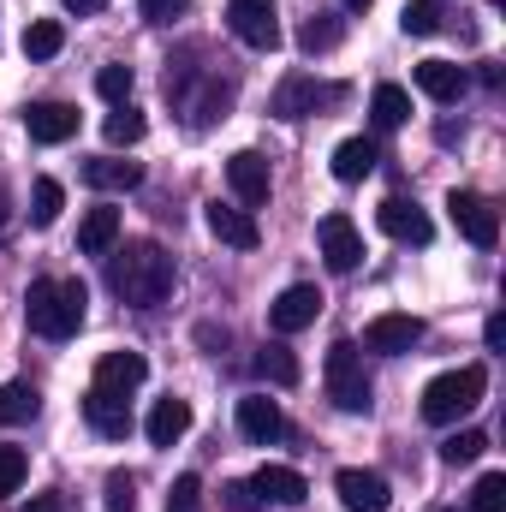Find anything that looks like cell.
Instances as JSON below:
<instances>
[{"label": "cell", "instance_id": "cell-17", "mask_svg": "<svg viewBox=\"0 0 506 512\" xmlns=\"http://www.w3.org/2000/svg\"><path fill=\"white\" fill-rule=\"evenodd\" d=\"M239 429H245V441L268 447V441L286 435V417H280V405H274L268 393H245V399H239Z\"/></svg>", "mask_w": 506, "mask_h": 512}, {"label": "cell", "instance_id": "cell-22", "mask_svg": "<svg viewBox=\"0 0 506 512\" xmlns=\"http://www.w3.org/2000/svg\"><path fill=\"white\" fill-rule=\"evenodd\" d=\"M120 209H90L84 215V227H78V251L84 256H108L114 245H120Z\"/></svg>", "mask_w": 506, "mask_h": 512}, {"label": "cell", "instance_id": "cell-14", "mask_svg": "<svg viewBox=\"0 0 506 512\" xmlns=\"http://www.w3.org/2000/svg\"><path fill=\"white\" fill-rule=\"evenodd\" d=\"M203 221H209V233H215L221 245H233V251H256V245H262V227H256L251 209H233V203H209V209H203Z\"/></svg>", "mask_w": 506, "mask_h": 512}, {"label": "cell", "instance_id": "cell-6", "mask_svg": "<svg viewBox=\"0 0 506 512\" xmlns=\"http://www.w3.org/2000/svg\"><path fill=\"white\" fill-rule=\"evenodd\" d=\"M227 24L245 48L274 54L280 48V18H274V0H227Z\"/></svg>", "mask_w": 506, "mask_h": 512}, {"label": "cell", "instance_id": "cell-4", "mask_svg": "<svg viewBox=\"0 0 506 512\" xmlns=\"http://www.w3.org/2000/svg\"><path fill=\"white\" fill-rule=\"evenodd\" d=\"M483 393H489V376L477 364L447 370V376H435V382L423 387V417L429 423H459V417H471L483 405Z\"/></svg>", "mask_w": 506, "mask_h": 512}, {"label": "cell", "instance_id": "cell-12", "mask_svg": "<svg viewBox=\"0 0 506 512\" xmlns=\"http://www.w3.org/2000/svg\"><path fill=\"white\" fill-rule=\"evenodd\" d=\"M24 131H30V143H72L78 137V108L72 102H30Z\"/></svg>", "mask_w": 506, "mask_h": 512}, {"label": "cell", "instance_id": "cell-21", "mask_svg": "<svg viewBox=\"0 0 506 512\" xmlns=\"http://www.w3.org/2000/svg\"><path fill=\"white\" fill-rule=\"evenodd\" d=\"M143 376H149L143 352H108L96 364V387H108V393H131V387H143Z\"/></svg>", "mask_w": 506, "mask_h": 512}, {"label": "cell", "instance_id": "cell-35", "mask_svg": "<svg viewBox=\"0 0 506 512\" xmlns=\"http://www.w3.org/2000/svg\"><path fill=\"white\" fill-rule=\"evenodd\" d=\"M131 84H137L131 66H102V72H96V90H102V102H114V108L131 102Z\"/></svg>", "mask_w": 506, "mask_h": 512}, {"label": "cell", "instance_id": "cell-27", "mask_svg": "<svg viewBox=\"0 0 506 512\" xmlns=\"http://www.w3.org/2000/svg\"><path fill=\"white\" fill-rule=\"evenodd\" d=\"M370 114H376V126H405L411 120V96L399 90V84H376V96H370Z\"/></svg>", "mask_w": 506, "mask_h": 512}, {"label": "cell", "instance_id": "cell-15", "mask_svg": "<svg viewBox=\"0 0 506 512\" xmlns=\"http://www.w3.org/2000/svg\"><path fill=\"white\" fill-rule=\"evenodd\" d=\"M84 417H90V429H96V435H108V441H126V435H131V399H126V393L90 387V393H84Z\"/></svg>", "mask_w": 506, "mask_h": 512}, {"label": "cell", "instance_id": "cell-42", "mask_svg": "<svg viewBox=\"0 0 506 512\" xmlns=\"http://www.w3.org/2000/svg\"><path fill=\"white\" fill-rule=\"evenodd\" d=\"M60 6H66V12H78V18H90V12H102L108 0H60Z\"/></svg>", "mask_w": 506, "mask_h": 512}, {"label": "cell", "instance_id": "cell-44", "mask_svg": "<svg viewBox=\"0 0 506 512\" xmlns=\"http://www.w3.org/2000/svg\"><path fill=\"white\" fill-rule=\"evenodd\" d=\"M0 233H6V185H0Z\"/></svg>", "mask_w": 506, "mask_h": 512}, {"label": "cell", "instance_id": "cell-18", "mask_svg": "<svg viewBox=\"0 0 506 512\" xmlns=\"http://www.w3.org/2000/svg\"><path fill=\"white\" fill-rule=\"evenodd\" d=\"M251 495L268 501V507H298V501L310 495V483H304L292 465H262V471L251 477Z\"/></svg>", "mask_w": 506, "mask_h": 512}, {"label": "cell", "instance_id": "cell-8", "mask_svg": "<svg viewBox=\"0 0 506 512\" xmlns=\"http://www.w3.org/2000/svg\"><path fill=\"white\" fill-rule=\"evenodd\" d=\"M316 245H322V262H328L334 274H352V268L364 262V233H358L346 215H322V227H316Z\"/></svg>", "mask_w": 506, "mask_h": 512}, {"label": "cell", "instance_id": "cell-5", "mask_svg": "<svg viewBox=\"0 0 506 512\" xmlns=\"http://www.w3.org/2000/svg\"><path fill=\"white\" fill-rule=\"evenodd\" d=\"M447 215H453V227H459L477 251H495V245H501V215H495L489 197H477V191H453V197H447Z\"/></svg>", "mask_w": 506, "mask_h": 512}, {"label": "cell", "instance_id": "cell-30", "mask_svg": "<svg viewBox=\"0 0 506 512\" xmlns=\"http://www.w3.org/2000/svg\"><path fill=\"white\" fill-rule=\"evenodd\" d=\"M60 48H66V30H60L54 18H36V24L24 30V54H30V60H54Z\"/></svg>", "mask_w": 506, "mask_h": 512}, {"label": "cell", "instance_id": "cell-36", "mask_svg": "<svg viewBox=\"0 0 506 512\" xmlns=\"http://www.w3.org/2000/svg\"><path fill=\"white\" fill-rule=\"evenodd\" d=\"M471 512H506V477L501 471L477 477V489H471Z\"/></svg>", "mask_w": 506, "mask_h": 512}, {"label": "cell", "instance_id": "cell-9", "mask_svg": "<svg viewBox=\"0 0 506 512\" xmlns=\"http://www.w3.org/2000/svg\"><path fill=\"white\" fill-rule=\"evenodd\" d=\"M417 340H423V322L417 316H399V310H387V316H376L364 328V352H381V358H405Z\"/></svg>", "mask_w": 506, "mask_h": 512}, {"label": "cell", "instance_id": "cell-11", "mask_svg": "<svg viewBox=\"0 0 506 512\" xmlns=\"http://www.w3.org/2000/svg\"><path fill=\"white\" fill-rule=\"evenodd\" d=\"M334 489H340V501H346V512H387L393 507V489H387V477L381 471H340L334 477Z\"/></svg>", "mask_w": 506, "mask_h": 512}, {"label": "cell", "instance_id": "cell-16", "mask_svg": "<svg viewBox=\"0 0 506 512\" xmlns=\"http://www.w3.org/2000/svg\"><path fill=\"white\" fill-rule=\"evenodd\" d=\"M376 221H381V233L399 239V245H429V239H435L429 215H423L417 203H405V197H387V203L376 209Z\"/></svg>", "mask_w": 506, "mask_h": 512}, {"label": "cell", "instance_id": "cell-38", "mask_svg": "<svg viewBox=\"0 0 506 512\" xmlns=\"http://www.w3.org/2000/svg\"><path fill=\"white\" fill-rule=\"evenodd\" d=\"M24 471H30V459H24V447H0V495H18V483H24Z\"/></svg>", "mask_w": 506, "mask_h": 512}, {"label": "cell", "instance_id": "cell-46", "mask_svg": "<svg viewBox=\"0 0 506 512\" xmlns=\"http://www.w3.org/2000/svg\"><path fill=\"white\" fill-rule=\"evenodd\" d=\"M453 512H459V507H453ZM465 512H471V507H465Z\"/></svg>", "mask_w": 506, "mask_h": 512}, {"label": "cell", "instance_id": "cell-28", "mask_svg": "<svg viewBox=\"0 0 506 512\" xmlns=\"http://www.w3.org/2000/svg\"><path fill=\"white\" fill-rule=\"evenodd\" d=\"M256 376H262V382H274V387H292V382H298V358L274 340V346H262V352H256Z\"/></svg>", "mask_w": 506, "mask_h": 512}, {"label": "cell", "instance_id": "cell-29", "mask_svg": "<svg viewBox=\"0 0 506 512\" xmlns=\"http://www.w3.org/2000/svg\"><path fill=\"white\" fill-rule=\"evenodd\" d=\"M340 36H346V24L328 18V12H316V18L298 30V48H304V54H328V48H340Z\"/></svg>", "mask_w": 506, "mask_h": 512}, {"label": "cell", "instance_id": "cell-25", "mask_svg": "<svg viewBox=\"0 0 506 512\" xmlns=\"http://www.w3.org/2000/svg\"><path fill=\"white\" fill-rule=\"evenodd\" d=\"M185 108H191V126H215V120H227V108H233V90H227L221 78H203V90H197Z\"/></svg>", "mask_w": 506, "mask_h": 512}, {"label": "cell", "instance_id": "cell-23", "mask_svg": "<svg viewBox=\"0 0 506 512\" xmlns=\"http://www.w3.org/2000/svg\"><path fill=\"white\" fill-rule=\"evenodd\" d=\"M143 429H149V441H155V447H173V441L191 429V405L167 393V399H155V411H149V423H143Z\"/></svg>", "mask_w": 506, "mask_h": 512}, {"label": "cell", "instance_id": "cell-31", "mask_svg": "<svg viewBox=\"0 0 506 512\" xmlns=\"http://www.w3.org/2000/svg\"><path fill=\"white\" fill-rule=\"evenodd\" d=\"M483 447H489V435H483V429H453V435L441 441V459H447V465H477V459H483Z\"/></svg>", "mask_w": 506, "mask_h": 512}, {"label": "cell", "instance_id": "cell-2", "mask_svg": "<svg viewBox=\"0 0 506 512\" xmlns=\"http://www.w3.org/2000/svg\"><path fill=\"white\" fill-rule=\"evenodd\" d=\"M84 304H90L84 280H36L24 298V322L42 340H72L84 328Z\"/></svg>", "mask_w": 506, "mask_h": 512}, {"label": "cell", "instance_id": "cell-37", "mask_svg": "<svg viewBox=\"0 0 506 512\" xmlns=\"http://www.w3.org/2000/svg\"><path fill=\"white\" fill-rule=\"evenodd\" d=\"M167 512H203V483L185 471V477H173V489H167Z\"/></svg>", "mask_w": 506, "mask_h": 512}, {"label": "cell", "instance_id": "cell-41", "mask_svg": "<svg viewBox=\"0 0 506 512\" xmlns=\"http://www.w3.org/2000/svg\"><path fill=\"white\" fill-rule=\"evenodd\" d=\"M24 512H66V495H30Z\"/></svg>", "mask_w": 506, "mask_h": 512}, {"label": "cell", "instance_id": "cell-24", "mask_svg": "<svg viewBox=\"0 0 506 512\" xmlns=\"http://www.w3.org/2000/svg\"><path fill=\"white\" fill-rule=\"evenodd\" d=\"M376 143H370V137H346V143H340V149H334V179H340V185H358V179H370V173H376Z\"/></svg>", "mask_w": 506, "mask_h": 512}, {"label": "cell", "instance_id": "cell-20", "mask_svg": "<svg viewBox=\"0 0 506 512\" xmlns=\"http://www.w3.org/2000/svg\"><path fill=\"white\" fill-rule=\"evenodd\" d=\"M411 78H417V90H423L429 102H459V96H465V84H471V78H465V66H453V60H423Z\"/></svg>", "mask_w": 506, "mask_h": 512}, {"label": "cell", "instance_id": "cell-13", "mask_svg": "<svg viewBox=\"0 0 506 512\" xmlns=\"http://www.w3.org/2000/svg\"><path fill=\"white\" fill-rule=\"evenodd\" d=\"M227 185H233V197H239L245 209H262V203H268V191H274L268 161H262L256 149H239V155L227 161Z\"/></svg>", "mask_w": 506, "mask_h": 512}, {"label": "cell", "instance_id": "cell-40", "mask_svg": "<svg viewBox=\"0 0 506 512\" xmlns=\"http://www.w3.org/2000/svg\"><path fill=\"white\" fill-rule=\"evenodd\" d=\"M137 6H143V18H149V24H173V18H185V6H191V0H137Z\"/></svg>", "mask_w": 506, "mask_h": 512}, {"label": "cell", "instance_id": "cell-1", "mask_svg": "<svg viewBox=\"0 0 506 512\" xmlns=\"http://www.w3.org/2000/svg\"><path fill=\"white\" fill-rule=\"evenodd\" d=\"M108 286L126 298L131 310H155L173 292V256L161 245H149V239H137L126 251H108Z\"/></svg>", "mask_w": 506, "mask_h": 512}, {"label": "cell", "instance_id": "cell-3", "mask_svg": "<svg viewBox=\"0 0 506 512\" xmlns=\"http://www.w3.org/2000/svg\"><path fill=\"white\" fill-rule=\"evenodd\" d=\"M322 382H328V399L352 417H364L376 405V387H370V370H364V352L352 340H334L328 346V364H322Z\"/></svg>", "mask_w": 506, "mask_h": 512}, {"label": "cell", "instance_id": "cell-32", "mask_svg": "<svg viewBox=\"0 0 506 512\" xmlns=\"http://www.w3.org/2000/svg\"><path fill=\"white\" fill-rule=\"evenodd\" d=\"M30 417H36V387L6 382L0 387V423H30Z\"/></svg>", "mask_w": 506, "mask_h": 512}, {"label": "cell", "instance_id": "cell-10", "mask_svg": "<svg viewBox=\"0 0 506 512\" xmlns=\"http://www.w3.org/2000/svg\"><path fill=\"white\" fill-rule=\"evenodd\" d=\"M322 316V292L316 286H286L274 304H268V328L274 334H298V328H310Z\"/></svg>", "mask_w": 506, "mask_h": 512}, {"label": "cell", "instance_id": "cell-26", "mask_svg": "<svg viewBox=\"0 0 506 512\" xmlns=\"http://www.w3.org/2000/svg\"><path fill=\"white\" fill-rule=\"evenodd\" d=\"M60 209H66L60 179H36V185H30V227H54V221H60Z\"/></svg>", "mask_w": 506, "mask_h": 512}, {"label": "cell", "instance_id": "cell-43", "mask_svg": "<svg viewBox=\"0 0 506 512\" xmlns=\"http://www.w3.org/2000/svg\"><path fill=\"white\" fill-rule=\"evenodd\" d=\"M483 340H489V346H501V340H506V322H501V316H489V328H483Z\"/></svg>", "mask_w": 506, "mask_h": 512}, {"label": "cell", "instance_id": "cell-7", "mask_svg": "<svg viewBox=\"0 0 506 512\" xmlns=\"http://www.w3.org/2000/svg\"><path fill=\"white\" fill-rule=\"evenodd\" d=\"M334 102H340L334 84H316V78L298 72V78H286V84L274 90L268 108H274V120H310V114H322V108H334Z\"/></svg>", "mask_w": 506, "mask_h": 512}, {"label": "cell", "instance_id": "cell-19", "mask_svg": "<svg viewBox=\"0 0 506 512\" xmlns=\"http://www.w3.org/2000/svg\"><path fill=\"white\" fill-rule=\"evenodd\" d=\"M84 185H96V191H137V185H143V161L90 155V161H84Z\"/></svg>", "mask_w": 506, "mask_h": 512}, {"label": "cell", "instance_id": "cell-39", "mask_svg": "<svg viewBox=\"0 0 506 512\" xmlns=\"http://www.w3.org/2000/svg\"><path fill=\"white\" fill-rule=\"evenodd\" d=\"M137 507V483H131L126 471H114L108 477V512H131Z\"/></svg>", "mask_w": 506, "mask_h": 512}, {"label": "cell", "instance_id": "cell-45", "mask_svg": "<svg viewBox=\"0 0 506 512\" xmlns=\"http://www.w3.org/2000/svg\"><path fill=\"white\" fill-rule=\"evenodd\" d=\"M340 6H346V12H364V6H370V0H340Z\"/></svg>", "mask_w": 506, "mask_h": 512}, {"label": "cell", "instance_id": "cell-34", "mask_svg": "<svg viewBox=\"0 0 506 512\" xmlns=\"http://www.w3.org/2000/svg\"><path fill=\"white\" fill-rule=\"evenodd\" d=\"M399 30H405V36H435V30H441V6H435V0H411V6L399 12Z\"/></svg>", "mask_w": 506, "mask_h": 512}, {"label": "cell", "instance_id": "cell-33", "mask_svg": "<svg viewBox=\"0 0 506 512\" xmlns=\"http://www.w3.org/2000/svg\"><path fill=\"white\" fill-rule=\"evenodd\" d=\"M108 143H114V149H131V143H137V137H143V114H137V108H131V102H120V108H114V114H108Z\"/></svg>", "mask_w": 506, "mask_h": 512}]
</instances>
